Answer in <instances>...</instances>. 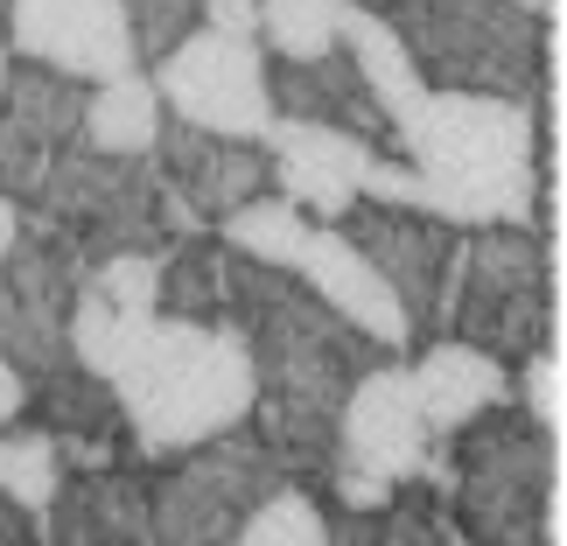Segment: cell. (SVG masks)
Masks as SVG:
<instances>
[{
  "mask_svg": "<svg viewBox=\"0 0 567 546\" xmlns=\"http://www.w3.org/2000/svg\"><path fill=\"white\" fill-rule=\"evenodd\" d=\"M0 546H29V512L0 497Z\"/></svg>",
  "mask_w": 567,
  "mask_h": 546,
  "instance_id": "4dcf8cb0",
  "label": "cell"
},
{
  "mask_svg": "<svg viewBox=\"0 0 567 546\" xmlns=\"http://www.w3.org/2000/svg\"><path fill=\"white\" fill-rule=\"evenodd\" d=\"M217 238H225L231 253L259 259V267H295L301 238H309V210H295L280 189H259V196H246L238 210L217 217Z\"/></svg>",
  "mask_w": 567,
  "mask_h": 546,
  "instance_id": "603a6c76",
  "label": "cell"
},
{
  "mask_svg": "<svg viewBox=\"0 0 567 546\" xmlns=\"http://www.w3.org/2000/svg\"><path fill=\"white\" fill-rule=\"evenodd\" d=\"M147 546H155V539H147Z\"/></svg>",
  "mask_w": 567,
  "mask_h": 546,
  "instance_id": "d590c367",
  "label": "cell"
},
{
  "mask_svg": "<svg viewBox=\"0 0 567 546\" xmlns=\"http://www.w3.org/2000/svg\"><path fill=\"white\" fill-rule=\"evenodd\" d=\"M21 413H29V379H21L8 358H0V427H14Z\"/></svg>",
  "mask_w": 567,
  "mask_h": 546,
  "instance_id": "f546056e",
  "label": "cell"
},
{
  "mask_svg": "<svg viewBox=\"0 0 567 546\" xmlns=\"http://www.w3.org/2000/svg\"><path fill=\"white\" fill-rule=\"evenodd\" d=\"M155 134H162V99L141 71L105 78L84 92V147H99V155H147Z\"/></svg>",
  "mask_w": 567,
  "mask_h": 546,
  "instance_id": "7402d4cb",
  "label": "cell"
},
{
  "mask_svg": "<svg viewBox=\"0 0 567 546\" xmlns=\"http://www.w3.org/2000/svg\"><path fill=\"white\" fill-rule=\"evenodd\" d=\"M421 455H427V421H421V406H413L406 364H364L358 385L343 392L330 470L406 484V476H421Z\"/></svg>",
  "mask_w": 567,
  "mask_h": 546,
  "instance_id": "7c38bea8",
  "label": "cell"
},
{
  "mask_svg": "<svg viewBox=\"0 0 567 546\" xmlns=\"http://www.w3.org/2000/svg\"><path fill=\"white\" fill-rule=\"evenodd\" d=\"M63 484V455L42 427H0V497L21 505L29 518H42V505Z\"/></svg>",
  "mask_w": 567,
  "mask_h": 546,
  "instance_id": "cb8c5ba5",
  "label": "cell"
},
{
  "mask_svg": "<svg viewBox=\"0 0 567 546\" xmlns=\"http://www.w3.org/2000/svg\"><path fill=\"white\" fill-rule=\"evenodd\" d=\"M84 371H99L113 385L126 434L147 455L196 449L210 434L246 427V406H252L246 343L231 330H217V322H189L168 309L113 316V330H105L99 358Z\"/></svg>",
  "mask_w": 567,
  "mask_h": 546,
  "instance_id": "3957f363",
  "label": "cell"
},
{
  "mask_svg": "<svg viewBox=\"0 0 567 546\" xmlns=\"http://www.w3.org/2000/svg\"><path fill=\"white\" fill-rule=\"evenodd\" d=\"M35 217L71 238L84 259L105 253H162L168 238V189L147 155H99V147H63L42 189L29 196Z\"/></svg>",
  "mask_w": 567,
  "mask_h": 546,
  "instance_id": "52a82bcc",
  "label": "cell"
},
{
  "mask_svg": "<svg viewBox=\"0 0 567 546\" xmlns=\"http://www.w3.org/2000/svg\"><path fill=\"white\" fill-rule=\"evenodd\" d=\"M8 71H14V50H8V35H0V92H8Z\"/></svg>",
  "mask_w": 567,
  "mask_h": 546,
  "instance_id": "d6a6232c",
  "label": "cell"
},
{
  "mask_svg": "<svg viewBox=\"0 0 567 546\" xmlns=\"http://www.w3.org/2000/svg\"><path fill=\"white\" fill-rule=\"evenodd\" d=\"M455 463H449V491L470 533V546H554V484H560V427L533 421L526 406L497 400L476 421L449 434Z\"/></svg>",
  "mask_w": 567,
  "mask_h": 546,
  "instance_id": "5b68a950",
  "label": "cell"
},
{
  "mask_svg": "<svg viewBox=\"0 0 567 546\" xmlns=\"http://www.w3.org/2000/svg\"><path fill=\"white\" fill-rule=\"evenodd\" d=\"M162 189L196 217V225H217L225 210H238L246 196L274 189L267 176V141H231V134H204V126H183L162 113V134L147 147Z\"/></svg>",
  "mask_w": 567,
  "mask_h": 546,
  "instance_id": "4fadbf2b",
  "label": "cell"
},
{
  "mask_svg": "<svg viewBox=\"0 0 567 546\" xmlns=\"http://www.w3.org/2000/svg\"><path fill=\"white\" fill-rule=\"evenodd\" d=\"M0 29H8V0H0Z\"/></svg>",
  "mask_w": 567,
  "mask_h": 546,
  "instance_id": "e575fe53",
  "label": "cell"
},
{
  "mask_svg": "<svg viewBox=\"0 0 567 546\" xmlns=\"http://www.w3.org/2000/svg\"><path fill=\"white\" fill-rule=\"evenodd\" d=\"M288 484L252 434H210L168 476L147 484V539L155 546H231L238 518H246L267 491Z\"/></svg>",
  "mask_w": 567,
  "mask_h": 546,
  "instance_id": "ba28073f",
  "label": "cell"
},
{
  "mask_svg": "<svg viewBox=\"0 0 567 546\" xmlns=\"http://www.w3.org/2000/svg\"><path fill=\"white\" fill-rule=\"evenodd\" d=\"M406 385H413V406H421L427 434H455L463 421H476L484 406L512 400L505 358L476 351V343H463V337H434L427 358L406 371Z\"/></svg>",
  "mask_w": 567,
  "mask_h": 546,
  "instance_id": "d6986e66",
  "label": "cell"
},
{
  "mask_svg": "<svg viewBox=\"0 0 567 546\" xmlns=\"http://www.w3.org/2000/svg\"><path fill=\"white\" fill-rule=\"evenodd\" d=\"M267 92H274V120H309V126H337V134L372 141L379 155H392V120L379 113V99L364 92V78L351 71L343 50L322 56H267Z\"/></svg>",
  "mask_w": 567,
  "mask_h": 546,
  "instance_id": "2e32d148",
  "label": "cell"
},
{
  "mask_svg": "<svg viewBox=\"0 0 567 546\" xmlns=\"http://www.w3.org/2000/svg\"><path fill=\"white\" fill-rule=\"evenodd\" d=\"M84 92L92 84L63 78V71H42V63H21L8 71V92H0V113H8L21 134H35L50 155L84 141Z\"/></svg>",
  "mask_w": 567,
  "mask_h": 546,
  "instance_id": "44dd1931",
  "label": "cell"
},
{
  "mask_svg": "<svg viewBox=\"0 0 567 546\" xmlns=\"http://www.w3.org/2000/svg\"><path fill=\"white\" fill-rule=\"evenodd\" d=\"M50 147H42L35 134H21V126L0 113V189L14 196V204H29V196L42 189V176H50Z\"/></svg>",
  "mask_w": 567,
  "mask_h": 546,
  "instance_id": "4316f807",
  "label": "cell"
},
{
  "mask_svg": "<svg viewBox=\"0 0 567 546\" xmlns=\"http://www.w3.org/2000/svg\"><path fill=\"white\" fill-rule=\"evenodd\" d=\"M196 21L217 35H252L259 42V0H196Z\"/></svg>",
  "mask_w": 567,
  "mask_h": 546,
  "instance_id": "f1b7e54d",
  "label": "cell"
},
{
  "mask_svg": "<svg viewBox=\"0 0 567 546\" xmlns=\"http://www.w3.org/2000/svg\"><path fill=\"white\" fill-rule=\"evenodd\" d=\"M225 330L252 364V442L280 470H330L343 392L379 364V343L322 309L288 267H259L246 253H231L225 274Z\"/></svg>",
  "mask_w": 567,
  "mask_h": 546,
  "instance_id": "6da1fadb",
  "label": "cell"
},
{
  "mask_svg": "<svg viewBox=\"0 0 567 546\" xmlns=\"http://www.w3.org/2000/svg\"><path fill=\"white\" fill-rule=\"evenodd\" d=\"M8 50L21 63L63 71L78 84H105L141 71L134 29H126L120 0H8Z\"/></svg>",
  "mask_w": 567,
  "mask_h": 546,
  "instance_id": "8fae6325",
  "label": "cell"
},
{
  "mask_svg": "<svg viewBox=\"0 0 567 546\" xmlns=\"http://www.w3.org/2000/svg\"><path fill=\"white\" fill-rule=\"evenodd\" d=\"M379 147L337 126H309V120H274L267 126V176L295 210H309L316 225H337L343 210L364 196V168Z\"/></svg>",
  "mask_w": 567,
  "mask_h": 546,
  "instance_id": "5bb4252c",
  "label": "cell"
},
{
  "mask_svg": "<svg viewBox=\"0 0 567 546\" xmlns=\"http://www.w3.org/2000/svg\"><path fill=\"white\" fill-rule=\"evenodd\" d=\"M463 288H455L449 337L491 358H533L554 343V246L533 225H470Z\"/></svg>",
  "mask_w": 567,
  "mask_h": 546,
  "instance_id": "8992f818",
  "label": "cell"
},
{
  "mask_svg": "<svg viewBox=\"0 0 567 546\" xmlns=\"http://www.w3.org/2000/svg\"><path fill=\"white\" fill-rule=\"evenodd\" d=\"M518 406H526L533 421L560 427V358H554V343L533 351V358H518Z\"/></svg>",
  "mask_w": 567,
  "mask_h": 546,
  "instance_id": "83f0119b",
  "label": "cell"
},
{
  "mask_svg": "<svg viewBox=\"0 0 567 546\" xmlns=\"http://www.w3.org/2000/svg\"><path fill=\"white\" fill-rule=\"evenodd\" d=\"M155 99L168 120L204 126V134H231V141H267L274 126V92H267V50L252 35H217L196 29L176 50L155 56Z\"/></svg>",
  "mask_w": 567,
  "mask_h": 546,
  "instance_id": "9c48e42d",
  "label": "cell"
},
{
  "mask_svg": "<svg viewBox=\"0 0 567 546\" xmlns=\"http://www.w3.org/2000/svg\"><path fill=\"white\" fill-rule=\"evenodd\" d=\"M231 546H330V526H322V505L309 491L280 484V491H267L246 518H238Z\"/></svg>",
  "mask_w": 567,
  "mask_h": 546,
  "instance_id": "d4e9b609",
  "label": "cell"
},
{
  "mask_svg": "<svg viewBox=\"0 0 567 546\" xmlns=\"http://www.w3.org/2000/svg\"><path fill=\"white\" fill-rule=\"evenodd\" d=\"M50 546H147V484L126 470H78L42 505Z\"/></svg>",
  "mask_w": 567,
  "mask_h": 546,
  "instance_id": "ac0fdd59",
  "label": "cell"
},
{
  "mask_svg": "<svg viewBox=\"0 0 567 546\" xmlns=\"http://www.w3.org/2000/svg\"><path fill=\"white\" fill-rule=\"evenodd\" d=\"M14 231H21V204L8 189H0V259H8V246H14Z\"/></svg>",
  "mask_w": 567,
  "mask_h": 546,
  "instance_id": "1f68e13d",
  "label": "cell"
},
{
  "mask_svg": "<svg viewBox=\"0 0 567 546\" xmlns=\"http://www.w3.org/2000/svg\"><path fill=\"white\" fill-rule=\"evenodd\" d=\"M337 50L351 56V71L364 78V92L379 99V113L400 126L413 113V99L427 92L421 71H413V56H406V42L385 29V14H372L364 0H343V14H337Z\"/></svg>",
  "mask_w": 567,
  "mask_h": 546,
  "instance_id": "ffe728a7",
  "label": "cell"
},
{
  "mask_svg": "<svg viewBox=\"0 0 567 546\" xmlns=\"http://www.w3.org/2000/svg\"><path fill=\"white\" fill-rule=\"evenodd\" d=\"M84 288H99L120 316H141L162 301V253H105L84 267Z\"/></svg>",
  "mask_w": 567,
  "mask_h": 546,
  "instance_id": "484cf974",
  "label": "cell"
},
{
  "mask_svg": "<svg viewBox=\"0 0 567 546\" xmlns=\"http://www.w3.org/2000/svg\"><path fill=\"white\" fill-rule=\"evenodd\" d=\"M288 274L322 301V309H337L358 337H372L379 351H406V343H413V322L400 309V295L385 288L379 267L337 225H309V238H301V253H295Z\"/></svg>",
  "mask_w": 567,
  "mask_h": 546,
  "instance_id": "9a60e30c",
  "label": "cell"
},
{
  "mask_svg": "<svg viewBox=\"0 0 567 546\" xmlns=\"http://www.w3.org/2000/svg\"><path fill=\"white\" fill-rule=\"evenodd\" d=\"M554 147V92L547 99H497V92H449L427 84L413 113L392 126V155L413 162L427 183V217L470 225H533L539 196H554L533 147Z\"/></svg>",
  "mask_w": 567,
  "mask_h": 546,
  "instance_id": "7a4b0ae2",
  "label": "cell"
},
{
  "mask_svg": "<svg viewBox=\"0 0 567 546\" xmlns=\"http://www.w3.org/2000/svg\"><path fill=\"white\" fill-rule=\"evenodd\" d=\"M518 8H526V14H547V21H554V8H560V0H518Z\"/></svg>",
  "mask_w": 567,
  "mask_h": 546,
  "instance_id": "836d02e7",
  "label": "cell"
},
{
  "mask_svg": "<svg viewBox=\"0 0 567 546\" xmlns=\"http://www.w3.org/2000/svg\"><path fill=\"white\" fill-rule=\"evenodd\" d=\"M406 42L421 84L497 99H547L554 92V29L518 0H364Z\"/></svg>",
  "mask_w": 567,
  "mask_h": 546,
  "instance_id": "277c9868",
  "label": "cell"
},
{
  "mask_svg": "<svg viewBox=\"0 0 567 546\" xmlns=\"http://www.w3.org/2000/svg\"><path fill=\"white\" fill-rule=\"evenodd\" d=\"M337 231L351 238V246L379 267L385 288L400 295L413 337H421V330L449 337L455 288H463V231L442 225V217H427V210L372 204V196H358V204L337 217Z\"/></svg>",
  "mask_w": 567,
  "mask_h": 546,
  "instance_id": "30bf717a",
  "label": "cell"
},
{
  "mask_svg": "<svg viewBox=\"0 0 567 546\" xmlns=\"http://www.w3.org/2000/svg\"><path fill=\"white\" fill-rule=\"evenodd\" d=\"M35 421L42 434L56 442L63 463H78V470H105V463H120L126 455V413L113 400V385L99 379V371H84L78 358L71 364H56V371H42L35 379Z\"/></svg>",
  "mask_w": 567,
  "mask_h": 546,
  "instance_id": "e0dca14e",
  "label": "cell"
}]
</instances>
